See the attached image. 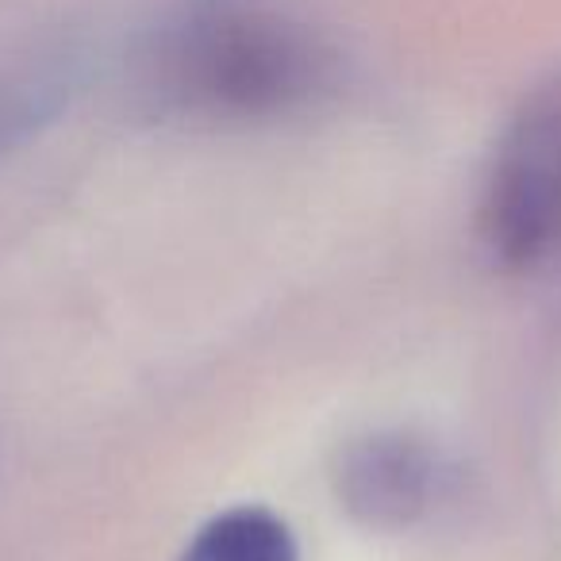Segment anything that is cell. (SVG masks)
Here are the masks:
<instances>
[{
    "label": "cell",
    "mask_w": 561,
    "mask_h": 561,
    "mask_svg": "<svg viewBox=\"0 0 561 561\" xmlns=\"http://www.w3.org/2000/svg\"><path fill=\"white\" fill-rule=\"evenodd\" d=\"M335 489L366 527H404L427 507L435 461L408 435H369L339 454Z\"/></svg>",
    "instance_id": "obj_3"
},
{
    "label": "cell",
    "mask_w": 561,
    "mask_h": 561,
    "mask_svg": "<svg viewBox=\"0 0 561 561\" xmlns=\"http://www.w3.org/2000/svg\"><path fill=\"white\" fill-rule=\"evenodd\" d=\"M181 561H300L293 530L265 507H231L208 519Z\"/></svg>",
    "instance_id": "obj_4"
},
{
    "label": "cell",
    "mask_w": 561,
    "mask_h": 561,
    "mask_svg": "<svg viewBox=\"0 0 561 561\" xmlns=\"http://www.w3.org/2000/svg\"><path fill=\"white\" fill-rule=\"evenodd\" d=\"M481 231L504 265H535L561 239V101H535L500 142Z\"/></svg>",
    "instance_id": "obj_2"
},
{
    "label": "cell",
    "mask_w": 561,
    "mask_h": 561,
    "mask_svg": "<svg viewBox=\"0 0 561 561\" xmlns=\"http://www.w3.org/2000/svg\"><path fill=\"white\" fill-rule=\"evenodd\" d=\"M170 89L227 116H265L308 96L320 78L316 43L254 0H193L162 43Z\"/></svg>",
    "instance_id": "obj_1"
}]
</instances>
